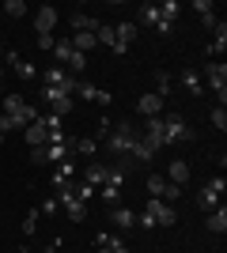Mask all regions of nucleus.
I'll return each mask as SVG.
<instances>
[{
	"instance_id": "obj_1",
	"label": "nucleus",
	"mask_w": 227,
	"mask_h": 253,
	"mask_svg": "<svg viewBox=\"0 0 227 253\" xmlns=\"http://www.w3.org/2000/svg\"><path fill=\"white\" fill-rule=\"evenodd\" d=\"M4 117H8L15 128H27L31 121H38V110L23 95H4Z\"/></svg>"
},
{
	"instance_id": "obj_2",
	"label": "nucleus",
	"mask_w": 227,
	"mask_h": 253,
	"mask_svg": "<svg viewBox=\"0 0 227 253\" xmlns=\"http://www.w3.org/2000/svg\"><path fill=\"white\" fill-rule=\"evenodd\" d=\"M114 132L106 136V144H110V151L118 159H129V151H133V144H136V128H133V121H118V125H110Z\"/></svg>"
},
{
	"instance_id": "obj_3",
	"label": "nucleus",
	"mask_w": 227,
	"mask_h": 253,
	"mask_svg": "<svg viewBox=\"0 0 227 253\" xmlns=\"http://www.w3.org/2000/svg\"><path fill=\"white\" fill-rule=\"evenodd\" d=\"M72 159V136H65L61 144H42V148H31V163H65Z\"/></svg>"
},
{
	"instance_id": "obj_4",
	"label": "nucleus",
	"mask_w": 227,
	"mask_h": 253,
	"mask_svg": "<svg viewBox=\"0 0 227 253\" xmlns=\"http://www.w3.org/2000/svg\"><path fill=\"white\" fill-rule=\"evenodd\" d=\"M53 57H57V64H61V68L68 64V76H76V80H80V72L87 68V57H84V53H76L72 45H68V38L53 45Z\"/></svg>"
},
{
	"instance_id": "obj_5",
	"label": "nucleus",
	"mask_w": 227,
	"mask_h": 253,
	"mask_svg": "<svg viewBox=\"0 0 227 253\" xmlns=\"http://www.w3.org/2000/svg\"><path fill=\"white\" fill-rule=\"evenodd\" d=\"M163 132H167V144H189L193 140V128L185 125L182 114H163Z\"/></svg>"
},
{
	"instance_id": "obj_6",
	"label": "nucleus",
	"mask_w": 227,
	"mask_h": 253,
	"mask_svg": "<svg viewBox=\"0 0 227 253\" xmlns=\"http://www.w3.org/2000/svg\"><path fill=\"white\" fill-rule=\"evenodd\" d=\"M201 84L212 87V91L220 95V106H224L227 102V64L224 61H208L205 64V80H201Z\"/></svg>"
},
{
	"instance_id": "obj_7",
	"label": "nucleus",
	"mask_w": 227,
	"mask_h": 253,
	"mask_svg": "<svg viewBox=\"0 0 227 253\" xmlns=\"http://www.w3.org/2000/svg\"><path fill=\"white\" fill-rule=\"evenodd\" d=\"M42 87H57V91H68V95H72L76 76H68V68H61V64H49L42 72Z\"/></svg>"
},
{
	"instance_id": "obj_8",
	"label": "nucleus",
	"mask_w": 227,
	"mask_h": 253,
	"mask_svg": "<svg viewBox=\"0 0 227 253\" xmlns=\"http://www.w3.org/2000/svg\"><path fill=\"white\" fill-rule=\"evenodd\" d=\"M224 189H227V181H224V178H212V181L205 185V189L197 193V204H201L205 211L220 208V201H224Z\"/></svg>"
},
{
	"instance_id": "obj_9",
	"label": "nucleus",
	"mask_w": 227,
	"mask_h": 253,
	"mask_svg": "<svg viewBox=\"0 0 227 253\" xmlns=\"http://www.w3.org/2000/svg\"><path fill=\"white\" fill-rule=\"evenodd\" d=\"M144 211H148L151 219H155V227H174V223H178V211H174L167 201H159V197H151Z\"/></svg>"
},
{
	"instance_id": "obj_10",
	"label": "nucleus",
	"mask_w": 227,
	"mask_h": 253,
	"mask_svg": "<svg viewBox=\"0 0 227 253\" xmlns=\"http://www.w3.org/2000/svg\"><path fill=\"white\" fill-rule=\"evenodd\" d=\"M68 189H72V185H68ZM68 189H65V193H57V204L65 208V215H68L72 223H84V219H87V204H84V201H76Z\"/></svg>"
},
{
	"instance_id": "obj_11",
	"label": "nucleus",
	"mask_w": 227,
	"mask_h": 253,
	"mask_svg": "<svg viewBox=\"0 0 227 253\" xmlns=\"http://www.w3.org/2000/svg\"><path fill=\"white\" fill-rule=\"evenodd\" d=\"M42 98L53 106V117H65L72 110V95L68 91H57V87H42Z\"/></svg>"
},
{
	"instance_id": "obj_12",
	"label": "nucleus",
	"mask_w": 227,
	"mask_h": 253,
	"mask_svg": "<svg viewBox=\"0 0 227 253\" xmlns=\"http://www.w3.org/2000/svg\"><path fill=\"white\" fill-rule=\"evenodd\" d=\"M144 140H148L151 148L159 151V148H167V132H163V117H144V132H140Z\"/></svg>"
},
{
	"instance_id": "obj_13",
	"label": "nucleus",
	"mask_w": 227,
	"mask_h": 253,
	"mask_svg": "<svg viewBox=\"0 0 227 253\" xmlns=\"http://www.w3.org/2000/svg\"><path fill=\"white\" fill-rule=\"evenodd\" d=\"M57 132H61V128H57ZM23 136H27V144H31V148H42V144H49V125L38 117V121H31V125L23 128Z\"/></svg>"
},
{
	"instance_id": "obj_14",
	"label": "nucleus",
	"mask_w": 227,
	"mask_h": 253,
	"mask_svg": "<svg viewBox=\"0 0 227 253\" xmlns=\"http://www.w3.org/2000/svg\"><path fill=\"white\" fill-rule=\"evenodd\" d=\"M72 95L91 98V102H98V106H106V102H110V91H102V87H95V84H87V80H76Z\"/></svg>"
},
{
	"instance_id": "obj_15",
	"label": "nucleus",
	"mask_w": 227,
	"mask_h": 253,
	"mask_svg": "<svg viewBox=\"0 0 227 253\" xmlns=\"http://www.w3.org/2000/svg\"><path fill=\"white\" fill-rule=\"evenodd\" d=\"M136 114H140V117H163V98L155 95V91L140 95V98H136Z\"/></svg>"
},
{
	"instance_id": "obj_16",
	"label": "nucleus",
	"mask_w": 227,
	"mask_h": 253,
	"mask_svg": "<svg viewBox=\"0 0 227 253\" xmlns=\"http://www.w3.org/2000/svg\"><path fill=\"white\" fill-rule=\"evenodd\" d=\"M72 181H76V167H72V159L57 163V170H53V189H57V193H65Z\"/></svg>"
},
{
	"instance_id": "obj_17",
	"label": "nucleus",
	"mask_w": 227,
	"mask_h": 253,
	"mask_svg": "<svg viewBox=\"0 0 227 253\" xmlns=\"http://www.w3.org/2000/svg\"><path fill=\"white\" fill-rule=\"evenodd\" d=\"M106 178H110V163H87L84 181H87V185H95V193H98V185H106Z\"/></svg>"
},
{
	"instance_id": "obj_18",
	"label": "nucleus",
	"mask_w": 227,
	"mask_h": 253,
	"mask_svg": "<svg viewBox=\"0 0 227 253\" xmlns=\"http://www.w3.org/2000/svg\"><path fill=\"white\" fill-rule=\"evenodd\" d=\"M110 223H114V227H121V231H133V227H136V211L114 204V208H110Z\"/></svg>"
},
{
	"instance_id": "obj_19",
	"label": "nucleus",
	"mask_w": 227,
	"mask_h": 253,
	"mask_svg": "<svg viewBox=\"0 0 227 253\" xmlns=\"http://www.w3.org/2000/svg\"><path fill=\"white\" fill-rule=\"evenodd\" d=\"M53 27H57V8H38V19H34V34H53Z\"/></svg>"
},
{
	"instance_id": "obj_20",
	"label": "nucleus",
	"mask_w": 227,
	"mask_h": 253,
	"mask_svg": "<svg viewBox=\"0 0 227 253\" xmlns=\"http://www.w3.org/2000/svg\"><path fill=\"white\" fill-rule=\"evenodd\" d=\"M129 159H133V163H151V159H155V148H151L144 136H136V144H133Z\"/></svg>"
},
{
	"instance_id": "obj_21",
	"label": "nucleus",
	"mask_w": 227,
	"mask_h": 253,
	"mask_svg": "<svg viewBox=\"0 0 227 253\" xmlns=\"http://www.w3.org/2000/svg\"><path fill=\"white\" fill-rule=\"evenodd\" d=\"M167 181H174V185H185V181H189V163H185V159H174L171 170H167Z\"/></svg>"
},
{
	"instance_id": "obj_22",
	"label": "nucleus",
	"mask_w": 227,
	"mask_h": 253,
	"mask_svg": "<svg viewBox=\"0 0 227 253\" xmlns=\"http://www.w3.org/2000/svg\"><path fill=\"white\" fill-rule=\"evenodd\" d=\"M208 231H212V234H224L227 231V208H224V204L208 211Z\"/></svg>"
},
{
	"instance_id": "obj_23",
	"label": "nucleus",
	"mask_w": 227,
	"mask_h": 253,
	"mask_svg": "<svg viewBox=\"0 0 227 253\" xmlns=\"http://www.w3.org/2000/svg\"><path fill=\"white\" fill-rule=\"evenodd\" d=\"M136 19H140L144 27H159V4H140V8H136Z\"/></svg>"
},
{
	"instance_id": "obj_24",
	"label": "nucleus",
	"mask_w": 227,
	"mask_h": 253,
	"mask_svg": "<svg viewBox=\"0 0 227 253\" xmlns=\"http://www.w3.org/2000/svg\"><path fill=\"white\" fill-rule=\"evenodd\" d=\"M212 31H216V38H212V45H208V53H212V57H224V49H227V27H224V23H216Z\"/></svg>"
},
{
	"instance_id": "obj_25",
	"label": "nucleus",
	"mask_w": 227,
	"mask_h": 253,
	"mask_svg": "<svg viewBox=\"0 0 227 253\" xmlns=\"http://www.w3.org/2000/svg\"><path fill=\"white\" fill-rule=\"evenodd\" d=\"M178 15H182V4H178V0H163V4H159V19L163 23H171V27H174Z\"/></svg>"
},
{
	"instance_id": "obj_26",
	"label": "nucleus",
	"mask_w": 227,
	"mask_h": 253,
	"mask_svg": "<svg viewBox=\"0 0 227 253\" xmlns=\"http://www.w3.org/2000/svg\"><path fill=\"white\" fill-rule=\"evenodd\" d=\"M68 23H72V31H76V34H80V31H91V34H95V31H98V19H91V15H84V11H76Z\"/></svg>"
},
{
	"instance_id": "obj_27",
	"label": "nucleus",
	"mask_w": 227,
	"mask_h": 253,
	"mask_svg": "<svg viewBox=\"0 0 227 253\" xmlns=\"http://www.w3.org/2000/svg\"><path fill=\"white\" fill-rule=\"evenodd\" d=\"M76 197V201H84V204H91L95 201V185H87V181H72V189H68Z\"/></svg>"
},
{
	"instance_id": "obj_28",
	"label": "nucleus",
	"mask_w": 227,
	"mask_h": 253,
	"mask_svg": "<svg viewBox=\"0 0 227 253\" xmlns=\"http://www.w3.org/2000/svg\"><path fill=\"white\" fill-rule=\"evenodd\" d=\"M114 34H118V45H125V49H129V42L136 38V23H118V27H114Z\"/></svg>"
},
{
	"instance_id": "obj_29",
	"label": "nucleus",
	"mask_w": 227,
	"mask_h": 253,
	"mask_svg": "<svg viewBox=\"0 0 227 253\" xmlns=\"http://www.w3.org/2000/svg\"><path fill=\"white\" fill-rule=\"evenodd\" d=\"M182 87L189 91V95H205V84H201L197 72H182Z\"/></svg>"
},
{
	"instance_id": "obj_30",
	"label": "nucleus",
	"mask_w": 227,
	"mask_h": 253,
	"mask_svg": "<svg viewBox=\"0 0 227 253\" xmlns=\"http://www.w3.org/2000/svg\"><path fill=\"white\" fill-rule=\"evenodd\" d=\"M171 72H155V95L163 98V102H167V95H171Z\"/></svg>"
},
{
	"instance_id": "obj_31",
	"label": "nucleus",
	"mask_w": 227,
	"mask_h": 253,
	"mask_svg": "<svg viewBox=\"0 0 227 253\" xmlns=\"http://www.w3.org/2000/svg\"><path fill=\"white\" fill-rule=\"evenodd\" d=\"M95 197H102V201H106L110 208H114V204H118V197H121V185H110V181H106V185H98V193H95Z\"/></svg>"
},
{
	"instance_id": "obj_32",
	"label": "nucleus",
	"mask_w": 227,
	"mask_h": 253,
	"mask_svg": "<svg viewBox=\"0 0 227 253\" xmlns=\"http://www.w3.org/2000/svg\"><path fill=\"white\" fill-rule=\"evenodd\" d=\"M72 151H76V155H84V159H91V155H95V140H91V136L72 140Z\"/></svg>"
},
{
	"instance_id": "obj_33",
	"label": "nucleus",
	"mask_w": 227,
	"mask_h": 253,
	"mask_svg": "<svg viewBox=\"0 0 227 253\" xmlns=\"http://www.w3.org/2000/svg\"><path fill=\"white\" fill-rule=\"evenodd\" d=\"M148 193L163 201V193H167V178H163V174H148Z\"/></svg>"
},
{
	"instance_id": "obj_34",
	"label": "nucleus",
	"mask_w": 227,
	"mask_h": 253,
	"mask_svg": "<svg viewBox=\"0 0 227 253\" xmlns=\"http://www.w3.org/2000/svg\"><path fill=\"white\" fill-rule=\"evenodd\" d=\"M0 11H8V19H19V15H27V4H23V0H8Z\"/></svg>"
},
{
	"instance_id": "obj_35",
	"label": "nucleus",
	"mask_w": 227,
	"mask_h": 253,
	"mask_svg": "<svg viewBox=\"0 0 227 253\" xmlns=\"http://www.w3.org/2000/svg\"><path fill=\"white\" fill-rule=\"evenodd\" d=\"M15 76H19V80H34V76H38V68H34V64H27V61H15Z\"/></svg>"
},
{
	"instance_id": "obj_36",
	"label": "nucleus",
	"mask_w": 227,
	"mask_h": 253,
	"mask_svg": "<svg viewBox=\"0 0 227 253\" xmlns=\"http://www.w3.org/2000/svg\"><path fill=\"white\" fill-rule=\"evenodd\" d=\"M34 231H38V208H31L23 219V234H34Z\"/></svg>"
},
{
	"instance_id": "obj_37",
	"label": "nucleus",
	"mask_w": 227,
	"mask_h": 253,
	"mask_svg": "<svg viewBox=\"0 0 227 253\" xmlns=\"http://www.w3.org/2000/svg\"><path fill=\"white\" fill-rule=\"evenodd\" d=\"M212 125H216L220 132H227V110H224V106H216V110H212Z\"/></svg>"
},
{
	"instance_id": "obj_38",
	"label": "nucleus",
	"mask_w": 227,
	"mask_h": 253,
	"mask_svg": "<svg viewBox=\"0 0 227 253\" xmlns=\"http://www.w3.org/2000/svg\"><path fill=\"white\" fill-rule=\"evenodd\" d=\"M182 197V185H174V181H167V193H163V201L171 204V201H178Z\"/></svg>"
},
{
	"instance_id": "obj_39",
	"label": "nucleus",
	"mask_w": 227,
	"mask_h": 253,
	"mask_svg": "<svg viewBox=\"0 0 227 253\" xmlns=\"http://www.w3.org/2000/svg\"><path fill=\"white\" fill-rule=\"evenodd\" d=\"M53 45H57L53 34H38V49H53Z\"/></svg>"
},
{
	"instance_id": "obj_40",
	"label": "nucleus",
	"mask_w": 227,
	"mask_h": 253,
	"mask_svg": "<svg viewBox=\"0 0 227 253\" xmlns=\"http://www.w3.org/2000/svg\"><path fill=\"white\" fill-rule=\"evenodd\" d=\"M57 208H61V204H57V197H49V201H42V215H53Z\"/></svg>"
},
{
	"instance_id": "obj_41",
	"label": "nucleus",
	"mask_w": 227,
	"mask_h": 253,
	"mask_svg": "<svg viewBox=\"0 0 227 253\" xmlns=\"http://www.w3.org/2000/svg\"><path fill=\"white\" fill-rule=\"evenodd\" d=\"M193 11H197V15H205V11H212V0H197V4H193Z\"/></svg>"
},
{
	"instance_id": "obj_42",
	"label": "nucleus",
	"mask_w": 227,
	"mask_h": 253,
	"mask_svg": "<svg viewBox=\"0 0 227 253\" xmlns=\"http://www.w3.org/2000/svg\"><path fill=\"white\" fill-rule=\"evenodd\" d=\"M4 132H15V125H11V121H8V117H4V114H0V136H4Z\"/></svg>"
},
{
	"instance_id": "obj_43",
	"label": "nucleus",
	"mask_w": 227,
	"mask_h": 253,
	"mask_svg": "<svg viewBox=\"0 0 227 253\" xmlns=\"http://www.w3.org/2000/svg\"><path fill=\"white\" fill-rule=\"evenodd\" d=\"M0 95H4V68H0Z\"/></svg>"
},
{
	"instance_id": "obj_44",
	"label": "nucleus",
	"mask_w": 227,
	"mask_h": 253,
	"mask_svg": "<svg viewBox=\"0 0 227 253\" xmlns=\"http://www.w3.org/2000/svg\"><path fill=\"white\" fill-rule=\"evenodd\" d=\"M0 15H4V11H0Z\"/></svg>"
},
{
	"instance_id": "obj_45",
	"label": "nucleus",
	"mask_w": 227,
	"mask_h": 253,
	"mask_svg": "<svg viewBox=\"0 0 227 253\" xmlns=\"http://www.w3.org/2000/svg\"><path fill=\"white\" fill-rule=\"evenodd\" d=\"M0 140H4V136H0Z\"/></svg>"
}]
</instances>
